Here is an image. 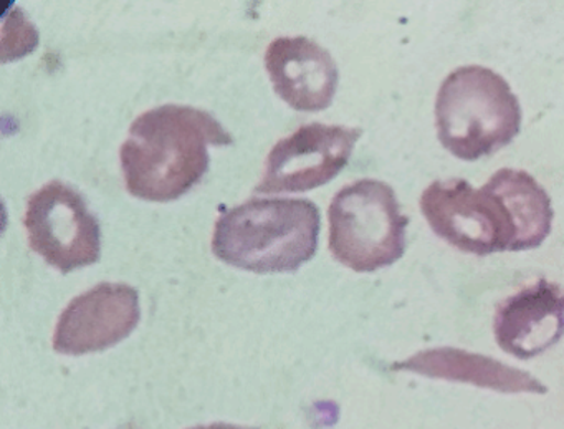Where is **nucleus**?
<instances>
[{"label": "nucleus", "mask_w": 564, "mask_h": 429, "mask_svg": "<svg viewBox=\"0 0 564 429\" xmlns=\"http://www.w3.org/2000/svg\"><path fill=\"white\" fill-rule=\"evenodd\" d=\"M232 137L204 110L163 105L138 117L120 151L131 196L171 203L189 193L209 170V147H226Z\"/></svg>", "instance_id": "obj_1"}, {"label": "nucleus", "mask_w": 564, "mask_h": 429, "mask_svg": "<svg viewBox=\"0 0 564 429\" xmlns=\"http://www.w3.org/2000/svg\"><path fill=\"white\" fill-rule=\"evenodd\" d=\"M319 227V211L312 201L250 200L217 219L213 253L253 274L295 272L315 256Z\"/></svg>", "instance_id": "obj_2"}, {"label": "nucleus", "mask_w": 564, "mask_h": 429, "mask_svg": "<svg viewBox=\"0 0 564 429\" xmlns=\"http://www.w3.org/2000/svg\"><path fill=\"white\" fill-rule=\"evenodd\" d=\"M442 147L464 161L490 157L520 133L521 107L497 72L467 65L452 72L435 101Z\"/></svg>", "instance_id": "obj_3"}, {"label": "nucleus", "mask_w": 564, "mask_h": 429, "mask_svg": "<svg viewBox=\"0 0 564 429\" xmlns=\"http://www.w3.org/2000/svg\"><path fill=\"white\" fill-rule=\"evenodd\" d=\"M328 219L329 250L355 272H376L404 256L409 219L394 190L382 181L343 187L329 204Z\"/></svg>", "instance_id": "obj_4"}, {"label": "nucleus", "mask_w": 564, "mask_h": 429, "mask_svg": "<svg viewBox=\"0 0 564 429\" xmlns=\"http://www.w3.org/2000/svg\"><path fill=\"white\" fill-rule=\"evenodd\" d=\"M421 210L431 229L455 249L475 256L514 250L517 230L503 201L485 184L435 181L422 193Z\"/></svg>", "instance_id": "obj_5"}, {"label": "nucleus", "mask_w": 564, "mask_h": 429, "mask_svg": "<svg viewBox=\"0 0 564 429\" xmlns=\"http://www.w3.org/2000/svg\"><path fill=\"white\" fill-rule=\"evenodd\" d=\"M24 226L31 249L62 274L100 260V224L84 196L61 181L45 184L29 197Z\"/></svg>", "instance_id": "obj_6"}, {"label": "nucleus", "mask_w": 564, "mask_h": 429, "mask_svg": "<svg viewBox=\"0 0 564 429\" xmlns=\"http://www.w3.org/2000/svg\"><path fill=\"white\" fill-rule=\"evenodd\" d=\"M361 128L310 124L280 140L267 158L257 193H305L332 181L348 164Z\"/></svg>", "instance_id": "obj_7"}, {"label": "nucleus", "mask_w": 564, "mask_h": 429, "mask_svg": "<svg viewBox=\"0 0 564 429\" xmlns=\"http://www.w3.org/2000/svg\"><path fill=\"white\" fill-rule=\"evenodd\" d=\"M141 319L140 296L128 283L101 282L75 297L62 312L54 350L62 355L104 352L123 342Z\"/></svg>", "instance_id": "obj_8"}, {"label": "nucleus", "mask_w": 564, "mask_h": 429, "mask_svg": "<svg viewBox=\"0 0 564 429\" xmlns=\"http://www.w3.org/2000/svg\"><path fill=\"white\" fill-rule=\"evenodd\" d=\"M498 346L518 360H531L564 335V290L541 277L505 299L495 310Z\"/></svg>", "instance_id": "obj_9"}, {"label": "nucleus", "mask_w": 564, "mask_h": 429, "mask_svg": "<svg viewBox=\"0 0 564 429\" xmlns=\"http://www.w3.org/2000/svg\"><path fill=\"white\" fill-rule=\"evenodd\" d=\"M265 68L275 94L296 111H322L333 104L338 67L332 55L310 39L280 37L267 49Z\"/></svg>", "instance_id": "obj_10"}, {"label": "nucleus", "mask_w": 564, "mask_h": 429, "mask_svg": "<svg viewBox=\"0 0 564 429\" xmlns=\"http://www.w3.org/2000/svg\"><path fill=\"white\" fill-rule=\"evenodd\" d=\"M392 369H405L429 378L471 383L480 388L501 393H543L546 386L523 369L511 368L490 356L468 353L460 348H432L415 353L405 362L395 363Z\"/></svg>", "instance_id": "obj_11"}, {"label": "nucleus", "mask_w": 564, "mask_h": 429, "mask_svg": "<svg viewBox=\"0 0 564 429\" xmlns=\"http://www.w3.org/2000/svg\"><path fill=\"white\" fill-rule=\"evenodd\" d=\"M487 184L503 201L513 219L514 250L540 247L550 236L553 223V207L546 191L531 174L510 168L497 171Z\"/></svg>", "instance_id": "obj_12"}, {"label": "nucleus", "mask_w": 564, "mask_h": 429, "mask_svg": "<svg viewBox=\"0 0 564 429\" xmlns=\"http://www.w3.org/2000/svg\"><path fill=\"white\" fill-rule=\"evenodd\" d=\"M189 429H259V428H247V426L229 425V422H213L207 426H196V428Z\"/></svg>", "instance_id": "obj_13"}]
</instances>
